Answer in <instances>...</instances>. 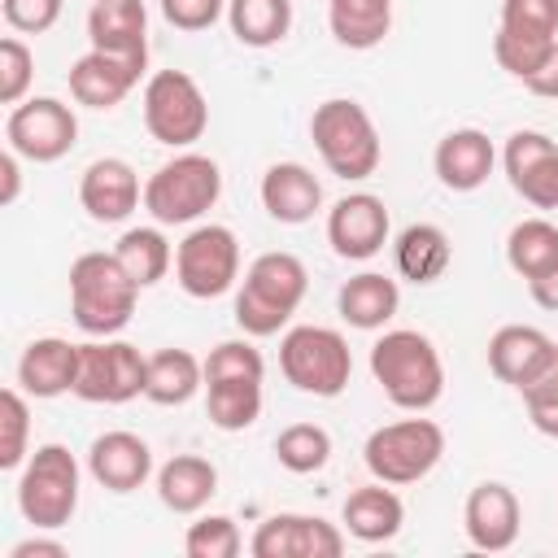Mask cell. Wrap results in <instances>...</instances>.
Returning a JSON list of instances; mask_svg holds the SVG:
<instances>
[{"label": "cell", "mask_w": 558, "mask_h": 558, "mask_svg": "<svg viewBox=\"0 0 558 558\" xmlns=\"http://www.w3.org/2000/svg\"><path fill=\"white\" fill-rule=\"evenodd\" d=\"M31 78H35V52L17 35H4L0 39V105H22L31 92Z\"/></svg>", "instance_id": "f35d334b"}, {"label": "cell", "mask_w": 558, "mask_h": 558, "mask_svg": "<svg viewBox=\"0 0 558 558\" xmlns=\"http://www.w3.org/2000/svg\"><path fill=\"white\" fill-rule=\"evenodd\" d=\"M174 279L196 301H214V296L231 292V283L240 279V240H235V231L222 227V222L192 227L174 248Z\"/></svg>", "instance_id": "8fae6325"}, {"label": "cell", "mask_w": 558, "mask_h": 558, "mask_svg": "<svg viewBox=\"0 0 558 558\" xmlns=\"http://www.w3.org/2000/svg\"><path fill=\"white\" fill-rule=\"evenodd\" d=\"M87 39L100 52L148 61V9H144V0H96L87 13Z\"/></svg>", "instance_id": "603a6c76"}, {"label": "cell", "mask_w": 558, "mask_h": 558, "mask_svg": "<svg viewBox=\"0 0 558 558\" xmlns=\"http://www.w3.org/2000/svg\"><path fill=\"white\" fill-rule=\"evenodd\" d=\"M144 126L166 148H192L209 126L201 83L183 70H157L144 83Z\"/></svg>", "instance_id": "9c48e42d"}, {"label": "cell", "mask_w": 558, "mask_h": 558, "mask_svg": "<svg viewBox=\"0 0 558 558\" xmlns=\"http://www.w3.org/2000/svg\"><path fill=\"white\" fill-rule=\"evenodd\" d=\"M445 458V432L432 418H397L366 436L362 462L379 484H418Z\"/></svg>", "instance_id": "ba28073f"}, {"label": "cell", "mask_w": 558, "mask_h": 558, "mask_svg": "<svg viewBox=\"0 0 558 558\" xmlns=\"http://www.w3.org/2000/svg\"><path fill=\"white\" fill-rule=\"evenodd\" d=\"M227 26L244 48H275L292 31V0H227Z\"/></svg>", "instance_id": "4dcf8cb0"}, {"label": "cell", "mask_w": 558, "mask_h": 558, "mask_svg": "<svg viewBox=\"0 0 558 558\" xmlns=\"http://www.w3.org/2000/svg\"><path fill=\"white\" fill-rule=\"evenodd\" d=\"M558 39H519V35H506V31H497L493 35V57H497V65L510 74V78H527L545 57H549V48H554Z\"/></svg>", "instance_id": "60d3db41"}, {"label": "cell", "mask_w": 558, "mask_h": 558, "mask_svg": "<svg viewBox=\"0 0 558 558\" xmlns=\"http://www.w3.org/2000/svg\"><path fill=\"white\" fill-rule=\"evenodd\" d=\"M227 13V0H161V17L174 31H209Z\"/></svg>", "instance_id": "7bdbcfd3"}, {"label": "cell", "mask_w": 558, "mask_h": 558, "mask_svg": "<svg viewBox=\"0 0 558 558\" xmlns=\"http://www.w3.org/2000/svg\"><path fill=\"white\" fill-rule=\"evenodd\" d=\"M17 187H22V174H17V153H0V205H13L17 201Z\"/></svg>", "instance_id": "c3c4849f"}, {"label": "cell", "mask_w": 558, "mask_h": 558, "mask_svg": "<svg viewBox=\"0 0 558 558\" xmlns=\"http://www.w3.org/2000/svg\"><path fill=\"white\" fill-rule=\"evenodd\" d=\"M144 201L140 174L122 157H96L78 179V205L92 222H126Z\"/></svg>", "instance_id": "ac0fdd59"}, {"label": "cell", "mask_w": 558, "mask_h": 558, "mask_svg": "<svg viewBox=\"0 0 558 558\" xmlns=\"http://www.w3.org/2000/svg\"><path fill=\"white\" fill-rule=\"evenodd\" d=\"M432 166H436V179L449 187V192H475L488 183L493 166H497V148L484 131L475 126H458L449 131L436 153H432Z\"/></svg>", "instance_id": "ffe728a7"}, {"label": "cell", "mask_w": 558, "mask_h": 558, "mask_svg": "<svg viewBox=\"0 0 558 558\" xmlns=\"http://www.w3.org/2000/svg\"><path fill=\"white\" fill-rule=\"evenodd\" d=\"M144 70H148V61H131V57H113V52L87 48L70 65V96L83 109H118L135 92Z\"/></svg>", "instance_id": "e0dca14e"}, {"label": "cell", "mask_w": 558, "mask_h": 558, "mask_svg": "<svg viewBox=\"0 0 558 558\" xmlns=\"http://www.w3.org/2000/svg\"><path fill=\"white\" fill-rule=\"evenodd\" d=\"M340 523L353 541H366V545H379V541H392L405 523V506L401 497L392 493V484H366V488H353L344 497V510H340Z\"/></svg>", "instance_id": "cb8c5ba5"}, {"label": "cell", "mask_w": 558, "mask_h": 558, "mask_svg": "<svg viewBox=\"0 0 558 558\" xmlns=\"http://www.w3.org/2000/svg\"><path fill=\"white\" fill-rule=\"evenodd\" d=\"M253 558H340L344 532L318 514H270L248 541Z\"/></svg>", "instance_id": "4fadbf2b"}, {"label": "cell", "mask_w": 558, "mask_h": 558, "mask_svg": "<svg viewBox=\"0 0 558 558\" xmlns=\"http://www.w3.org/2000/svg\"><path fill=\"white\" fill-rule=\"evenodd\" d=\"M74 379H78V344L61 336H39L17 357V388L26 397L48 401V397L74 392Z\"/></svg>", "instance_id": "44dd1931"}, {"label": "cell", "mask_w": 558, "mask_h": 558, "mask_svg": "<svg viewBox=\"0 0 558 558\" xmlns=\"http://www.w3.org/2000/svg\"><path fill=\"white\" fill-rule=\"evenodd\" d=\"M222 196V170L205 153H179L174 161L157 166L144 183V209L157 227H183L209 214Z\"/></svg>", "instance_id": "5b68a950"}, {"label": "cell", "mask_w": 558, "mask_h": 558, "mask_svg": "<svg viewBox=\"0 0 558 558\" xmlns=\"http://www.w3.org/2000/svg\"><path fill=\"white\" fill-rule=\"evenodd\" d=\"M501 166L532 209H558V144L545 131H514L501 148Z\"/></svg>", "instance_id": "5bb4252c"}, {"label": "cell", "mask_w": 558, "mask_h": 558, "mask_svg": "<svg viewBox=\"0 0 558 558\" xmlns=\"http://www.w3.org/2000/svg\"><path fill=\"white\" fill-rule=\"evenodd\" d=\"M4 140L17 157H26L35 166H48V161H61L78 144V118L57 96H31V100L9 109Z\"/></svg>", "instance_id": "7c38bea8"}, {"label": "cell", "mask_w": 558, "mask_h": 558, "mask_svg": "<svg viewBox=\"0 0 558 558\" xmlns=\"http://www.w3.org/2000/svg\"><path fill=\"white\" fill-rule=\"evenodd\" d=\"M17 510L35 532H57L78 510V462L65 445H39L17 475Z\"/></svg>", "instance_id": "8992f818"}, {"label": "cell", "mask_w": 558, "mask_h": 558, "mask_svg": "<svg viewBox=\"0 0 558 558\" xmlns=\"http://www.w3.org/2000/svg\"><path fill=\"white\" fill-rule=\"evenodd\" d=\"M279 371H283V379L296 392L340 397L349 388V375H353V353H349V340L336 327L305 323V327L283 331V340H279Z\"/></svg>", "instance_id": "52a82bcc"}, {"label": "cell", "mask_w": 558, "mask_h": 558, "mask_svg": "<svg viewBox=\"0 0 558 558\" xmlns=\"http://www.w3.org/2000/svg\"><path fill=\"white\" fill-rule=\"evenodd\" d=\"M310 140H314L323 166L344 183L371 179L384 161V144H379V131H375L371 113L349 96H331L314 109Z\"/></svg>", "instance_id": "277c9868"}, {"label": "cell", "mask_w": 558, "mask_h": 558, "mask_svg": "<svg viewBox=\"0 0 558 558\" xmlns=\"http://www.w3.org/2000/svg\"><path fill=\"white\" fill-rule=\"evenodd\" d=\"M140 301V283L109 253H83L70 266V314L87 336H118Z\"/></svg>", "instance_id": "7a4b0ae2"}, {"label": "cell", "mask_w": 558, "mask_h": 558, "mask_svg": "<svg viewBox=\"0 0 558 558\" xmlns=\"http://www.w3.org/2000/svg\"><path fill=\"white\" fill-rule=\"evenodd\" d=\"M506 262L514 275L536 279L549 266H558V227L549 218H523L506 235Z\"/></svg>", "instance_id": "836d02e7"}, {"label": "cell", "mask_w": 558, "mask_h": 558, "mask_svg": "<svg viewBox=\"0 0 558 558\" xmlns=\"http://www.w3.org/2000/svg\"><path fill=\"white\" fill-rule=\"evenodd\" d=\"M275 458H279V466L292 471V475H314V471H323L327 458H331V436H327V427H318V423H292V427L279 432Z\"/></svg>", "instance_id": "e575fe53"}, {"label": "cell", "mask_w": 558, "mask_h": 558, "mask_svg": "<svg viewBox=\"0 0 558 558\" xmlns=\"http://www.w3.org/2000/svg\"><path fill=\"white\" fill-rule=\"evenodd\" d=\"M310 270L296 253H262L244 270V283L235 292V323L244 336H275L296 305L305 301Z\"/></svg>", "instance_id": "3957f363"}, {"label": "cell", "mask_w": 558, "mask_h": 558, "mask_svg": "<svg viewBox=\"0 0 558 558\" xmlns=\"http://www.w3.org/2000/svg\"><path fill=\"white\" fill-rule=\"evenodd\" d=\"M4 22L22 35H44L61 17V0H0Z\"/></svg>", "instance_id": "b9f144b4"}, {"label": "cell", "mask_w": 558, "mask_h": 558, "mask_svg": "<svg viewBox=\"0 0 558 558\" xmlns=\"http://www.w3.org/2000/svg\"><path fill=\"white\" fill-rule=\"evenodd\" d=\"M262 209L283 227H301L323 209V183L301 161H275L262 174Z\"/></svg>", "instance_id": "7402d4cb"}, {"label": "cell", "mask_w": 558, "mask_h": 558, "mask_svg": "<svg viewBox=\"0 0 558 558\" xmlns=\"http://www.w3.org/2000/svg\"><path fill=\"white\" fill-rule=\"evenodd\" d=\"M183 549H187V558H235L244 549V541H240L235 519H227V514H201L187 527Z\"/></svg>", "instance_id": "8d00e7d4"}, {"label": "cell", "mask_w": 558, "mask_h": 558, "mask_svg": "<svg viewBox=\"0 0 558 558\" xmlns=\"http://www.w3.org/2000/svg\"><path fill=\"white\" fill-rule=\"evenodd\" d=\"M205 388V362L187 349H157L148 353V384L144 397L153 405H187Z\"/></svg>", "instance_id": "83f0119b"}, {"label": "cell", "mask_w": 558, "mask_h": 558, "mask_svg": "<svg viewBox=\"0 0 558 558\" xmlns=\"http://www.w3.org/2000/svg\"><path fill=\"white\" fill-rule=\"evenodd\" d=\"M327 26L340 48L366 52L392 31V0H327Z\"/></svg>", "instance_id": "f546056e"}, {"label": "cell", "mask_w": 558, "mask_h": 558, "mask_svg": "<svg viewBox=\"0 0 558 558\" xmlns=\"http://www.w3.org/2000/svg\"><path fill=\"white\" fill-rule=\"evenodd\" d=\"M148 384V357L113 336H96L87 344H78V379H74V397L92 401V405H122L144 397Z\"/></svg>", "instance_id": "30bf717a"}, {"label": "cell", "mask_w": 558, "mask_h": 558, "mask_svg": "<svg viewBox=\"0 0 558 558\" xmlns=\"http://www.w3.org/2000/svg\"><path fill=\"white\" fill-rule=\"evenodd\" d=\"M523 397V405H545V401H558V344L545 353V362L514 388Z\"/></svg>", "instance_id": "ee69618b"}, {"label": "cell", "mask_w": 558, "mask_h": 558, "mask_svg": "<svg viewBox=\"0 0 558 558\" xmlns=\"http://www.w3.org/2000/svg\"><path fill=\"white\" fill-rule=\"evenodd\" d=\"M205 410L218 432H244L262 414V379H205Z\"/></svg>", "instance_id": "d6a6232c"}, {"label": "cell", "mask_w": 558, "mask_h": 558, "mask_svg": "<svg viewBox=\"0 0 558 558\" xmlns=\"http://www.w3.org/2000/svg\"><path fill=\"white\" fill-rule=\"evenodd\" d=\"M26 432H31V405L22 388L0 392V471H17L26 462Z\"/></svg>", "instance_id": "d590c367"}, {"label": "cell", "mask_w": 558, "mask_h": 558, "mask_svg": "<svg viewBox=\"0 0 558 558\" xmlns=\"http://www.w3.org/2000/svg\"><path fill=\"white\" fill-rule=\"evenodd\" d=\"M113 257L126 266V275H131L140 288L161 283L166 270L174 266V248H170V240L161 235V227H131V231H122V240L113 244Z\"/></svg>", "instance_id": "1f68e13d"}, {"label": "cell", "mask_w": 558, "mask_h": 558, "mask_svg": "<svg viewBox=\"0 0 558 558\" xmlns=\"http://www.w3.org/2000/svg\"><path fill=\"white\" fill-rule=\"evenodd\" d=\"M527 418L541 436H554L558 440V401H545V405H527Z\"/></svg>", "instance_id": "681fc988"}, {"label": "cell", "mask_w": 558, "mask_h": 558, "mask_svg": "<svg viewBox=\"0 0 558 558\" xmlns=\"http://www.w3.org/2000/svg\"><path fill=\"white\" fill-rule=\"evenodd\" d=\"M87 471L109 493H135L153 475V449L135 432H105L87 449Z\"/></svg>", "instance_id": "d6986e66"}, {"label": "cell", "mask_w": 558, "mask_h": 558, "mask_svg": "<svg viewBox=\"0 0 558 558\" xmlns=\"http://www.w3.org/2000/svg\"><path fill=\"white\" fill-rule=\"evenodd\" d=\"M388 209L371 192H349L327 209V244L344 262H366L388 244Z\"/></svg>", "instance_id": "9a60e30c"}, {"label": "cell", "mask_w": 558, "mask_h": 558, "mask_svg": "<svg viewBox=\"0 0 558 558\" xmlns=\"http://www.w3.org/2000/svg\"><path fill=\"white\" fill-rule=\"evenodd\" d=\"M397 305H401L397 279H388V275H379V270H362V275L344 279L340 292H336L340 318H344L349 327H357V331H379L384 323H392Z\"/></svg>", "instance_id": "d4e9b609"}, {"label": "cell", "mask_w": 558, "mask_h": 558, "mask_svg": "<svg viewBox=\"0 0 558 558\" xmlns=\"http://www.w3.org/2000/svg\"><path fill=\"white\" fill-rule=\"evenodd\" d=\"M392 257H397V270L410 283H436L449 270V262H453V244H449V235L436 222H410L397 235Z\"/></svg>", "instance_id": "f1b7e54d"}, {"label": "cell", "mask_w": 558, "mask_h": 558, "mask_svg": "<svg viewBox=\"0 0 558 558\" xmlns=\"http://www.w3.org/2000/svg\"><path fill=\"white\" fill-rule=\"evenodd\" d=\"M462 527H466V541L484 554H501L519 541V527H523V510H519V497L514 488L497 484V480H484L466 493V506H462Z\"/></svg>", "instance_id": "2e32d148"}, {"label": "cell", "mask_w": 558, "mask_h": 558, "mask_svg": "<svg viewBox=\"0 0 558 558\" xmlns=\"http://www.w3.org/2000/svg\"><path fill=\"white\" fill-rule=\"evenodd\" d=\"M266 362L248 340H222L205 357V379H262Z\"/></svg>", "instance_id": "ab89813d"}, {"label": "cell", "mask_w": 558, "mask_h": 558, "mask_svg": "<svg viewBox=\"0 0 558 558\" xmlns=\"http://www.w3.org/2000/svg\"><path fill=\"white\" fill-rule=\"evenodd\" d=\"M523 87L532 92V96H545V100H558V44L549 48V57L523 78Z\"/></svg>", "instance_id": "f6af8a7d"}, {"label": "cell", "mask_w": 558, "mask_h": 558, "mask_svg": "<svg viewBox=\"0 0 558 558\" xmlns=\"http://www.w3.org/2000/svg\"><path fill=\"white\" fill-rule=\"evenodd\" d=\"M519 39H558V0H501V26Z\"/></svg>", "instance_id": "74e56055"}, {"label": "cell", "mask_w": 558, "mask_h": 558, "mask_svg": "<svg viewBox=\"0 0 558 558\" xmlns=\"http://www.w3.org/2000/svg\"><path fill=\"white\" fill-rule=\"evenodd\" d=\"M9 558H65V545L61 541H48V536H26L9 549Z\"/></svg>", "instance_id": "7dc6e473"}, {"label": "cell", "mask_w": 558, "mask_h": 558, "mask_svg": "<svg viewBox=\"0 0 558 558\" xmlns=\"http://www.w3.org/2000/svg\"><path fill=\"white\" fill-rule=\"evenodd\" d=\"M549 349H554V340H549L541 327H527V323L497 327L493 340H488V371H493L501 384L519 388V384L545 362Z\"/></svg>", "instance_id": "4316f807"}, {"label": "cell", "mask_w": 558, "mask_h": 558, "mask_svg": "<svg viewBox=\"0 0 558 558\" xmlns=\"http://www.w3.org/2000/svg\"><path fill=\"white\" fill-rule=\"evenodd\" d=\"M218 493V466L201 453H174L157 471V497L174 514H196Z\"/></svg>", "instance_id": "484cf974"}, {"label": "cell", "mask_w": 558, "mask_h": 558, "mask_svg": "<svg viewBox=\"0 0 558 558\" xmlns=\"http://www.w3.org/2000/svg\"><path fill=\"white\" fill-rule=\"evenodd\" d=\"M527 292H532V301H536L541 310H549V314H558V266H549L545 275H536V279H527Z\"/></svg>", "instance_id": "bcb514c9"}, {"label": "cell", "mask_w": 558, "mask_h": 558, "mask_svg": "<svg viewBox=\"0 0 558 558\" xmlns=\"http://www.w3.org/2000/svg\"><path fill=\"white\" fill-rule=\"evenodd\" d=\"M371 375L397 410L423 414L445 392V362L423 331L397 327L371 344Z\"/></svg>", "instance_id": "6da1fadb"}]
</instances>
